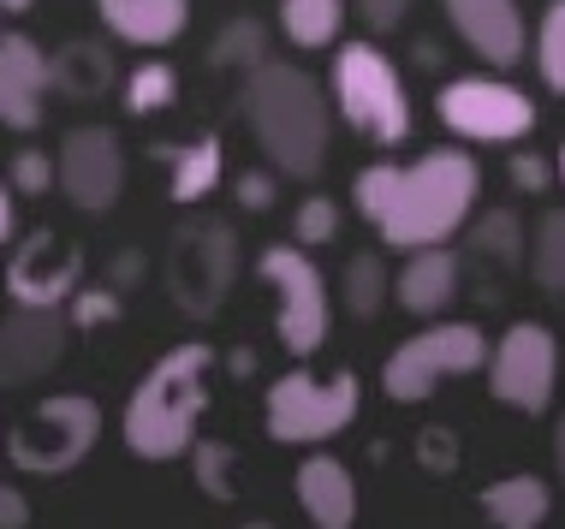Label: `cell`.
Instances as JSON below:
<instances>
[{
  "label": "cell",
  "instance_id": "1",
  "mask_svg": "<svg viewBox=\"0 0 565 529\" xmlns=\"http://www.w3.org/2000/svg\"><path fill=\"white\" fill-rule=\"evenodd\" d=\"M477 191H482V173L465 149H435L411 168L375 161V168L351 179L358 215L375 226L387 250H423L458 238L470 208H477Z\"/></svg>",
  "mask_w": 565,
  "mask_h": 529
},
{
  "label": "cell",
  "instance_id": "2",
  "mask_svg": "<svg viewBox=\"0 0 565 529\" xmlns=\"http://www.w3.org/2000/svg\"><path fill=\"white\" fill-rule=\"evenodd\" d=\"M238 114L250 126L256 149L268 155L274 173L286 179H316L328 168V138H333V114L328 96L310 72L286 66V60H263L244 72V96Z\"/></svg>",
  "mask_w": 565,
  "mask_h": 529
},
{
  "label": "cell",
  "instance_id": "3",
  "mask_svg": "<svg viewBox=\"0 0 565 529\" xmlns=\"http://www.w3.org/2000/svg\"><path fill=\"white\" fill-rule=\"evenodd\" d=\"M209 381H215V345L209 339H185L149 363L126 399V422H119L131 458H185V446L196 441V417L209 411Z\"/></svg>",
  "mask_w": 565,
  "mask_h": 529
},
{
  "label": "cell",
  "instance_id": "4",
  "mask_svg": "<svg viewBox=\"0 0 565 529\" xmlns=\"http://www.w3.org/2000/svg\"><path fill=\"white\" fill-rule=\"evenodd\" d=\"M333 101L340 119L375 149H399L411 138V96L405 78L375 42H345L333 54Z\"/></svg>",
  "mask_w": 565,
  "mask_h": 529
},
{
  "label": "cell",
  "instance_id": "5",
  "mask_svg": "<svg viewBox=\"0 0 565 529\" xmlns=\"http://www.w3.org/2000/svg\"><path fill=\"white\" fill-rule=\"evenodd\" d=\"M161 280H167V298H173L191 322H209V315L226 304L233 280H238V238H233V226L215 220V215L179 220L173 233H167Z\"/></svg>",
  "mask_w": 565,
  "mask_h": 529
},
{
  "label": "cell",
  "instance_id": "6",
  "mask_svg": "<svg viewBox=\"0 0 565 529\" xmlns=\"http://www.w3.org/2000/svg\"><path fill=\"white\" fill-rule=\"evenodd\" d=\"M358 404H363V387L351 369H340V375H303L298 369V375H280L268 387L263 422L280 446H322L358 422Z\"/></svg>",
  "mask_w": 565,
  "mask_h": 529
},
{
  "label": "cell",
  "instance_id": "7",
  "mask_svg": "<svg viewBox=\"0 0 565 529\" xmlns=\"http://www.w3.org/2000/svg\"><path fill=\"white\" fill-rule=\"evenodd\" d=\"M96 441H102V404L89 392H54L0 446L12 452V464L24 476H66L96 452Z\"/></svg>",
  "mask_w": 565,
  "mask_h": 529
},
{
  "label": "cell",
  "instance_id": "8",
  "mask_svg": "<svg viewBox=\"0 0 565 529\" xmlns=\"http://www.w3.org/2000/svg\"><path fill=\"white\" fill-rule=\"evenodd\" d=\"M256 274L268 280L274 292V334L292 357H316L328 345V322H333V304H328V280L322 268L310 262L303 245H268L256 256Z\"/></svg>",
  "mask_w": 565,
  "mask_h": 529
},
{
  "label": "cell",
  "instance_id": "9",
  "mask_svg": "<svg viewBox=\"0 0 565 529\" xmlns=\"http://www.w3.org/2000/svg\"><path fill=\"white\" fill-rule=\"evenodd\" d=\"M482 357H488V339L470 322H435L429 334H411L399 352L381 363V392L393 404H423V399H435V387L447 375L482 369Z\"/></svg>",
  "mask_w": 565,
  "mask_h": 529
},
{
  "label": "cell",
  "instance_id": "10",
  "mask_svg": "<svg viewBox=\"0 0 565 529\" xmlns=\"http://www.w3.org/2000/svg\"><path fill=\"white\" fill-rule=\"evenodd\" d=\"M440 126L452 131V138L465 143H518L536 131V101L524 96L518 84L507 78H482V72H470V78H452L440 89Z\"/></svg>",
  "mask_w": 565,
  "mask_h": 529
},
{
  "label": "cell",
  "instance_id": "11",
  "mask_svg": "<svg viewBox=\"0 0 565 529\" xmlns=\"http://www.w3.org/2000/svg\"><path fill=\"white\" fill-rule=\"evenodd\" d=\"M482 363H488V392H494L507 411L542 417L547 404H554V387H559V345H554V334H547L542 322H512Z\"/></svg>",
  "mask_w": 565,
  "mask_h": 529
},
{
  "label": "cell",
  "instance_id": "12",
  "mask_svg": "<svg viewBox=\"0 0 565 529\" xmlns=\"http://www.w3.org/2000/svg\"><path fill=\"white\" fill-rule=\"evenodd\" d=\"M54 185L72 208L108 215L119 203V191H126V149H119V131H108V126L66 131V143H60V155H54Z\"/></svg>",
  "mask_w": 565,
  "mask_h": 529
},
{
  "label": "cell",
  "instance_id": "13",
  "mask_svg": "<svg viewBox=\"0 0 565 529\" xmlns=\"http://www.w3.org/2000/svg\"><path fill=\"white\" fill-rule=\"evenodd\" d=\"M72 345V322L66 304H19L0 322V381L7 387H30L42 375L60 369Z\"/></svg>",
  "mask_w": 565,
  "mask_h": 529
},
{
  "label": "cell",
  "instance_id": "14",
  "mask_svg": "<svg viewBox=\"0 0 565 529\" xmlns=\"http://www.w3.org/2000/svg\"><path fill=\"white\" fill-rule=\"evenodd\" d=\"M78 280H84V250L66 245L60 233H30L7 262L12 304H66Z\"/></svg>",
  "mask_w": 565,
  "mask_h": 529
},
{
  "label": "cell",
  "instance_id": "15",
  "mask_svg": "<svg viewBox=\"0 0 565 529\" xmlns=\"http://www.w3.org/2000/svg\"><path fill=\"white\" fill-rule=\"evenodd\" d=\"M440 7H447V24L458 30V42L470 54H482L494 72H512L530 54V30L518 0H440Z\"/></svg>",
  "mask_w": 565,
  "mask_h": 529
},
{
  "label": "cell",
  "instance_id": "16",
  "mask_svg": "<svg viewBox=\"0 0 565 529\" xmlns=\"http://www.w3.org/2000/svg\"><path fill=\"white\" fill-rule=\"evenodd\" d=\"M49 114V54L12 30L0 36V126L7 131H36Z\"/></svg>",
  "mask_w": 565,
  "mask_h": 529
},
{
  "label": "cell",
  "instance_id": "17",
  "mask_svg": "<svg viewBox=\"0 0 565 529\" xmlns=\"http://www.w3.org/2000/svg\"><path fill=\"white\" fill-rule=\"evenodd\" d=\"M298 506L316 529H351L358 523V476L333 452H310L298 464Z\"/></svg>",
  "mask_w": 565,
  "mask_h": 529
},
{
  "label": "cell",
  "instance_id": "18",
  "mask_svg": "<svg viewBox=\"0 0 565 529\" xmlns=\"http://www.w3.org/2000/svg\"><path fill=\"white\" fill-rule=\"evenodd\" d=\"M411 262L399 268V280H393V298H399V310L411 315H440L458 298V280H465V262H458L452 245H423V250H405Z\"/></svg>",
  "mask_w": 565,
  "mask_h": 529
},
{
  "label": "cell",
  "instance_id": "19",
  "mask_svg": "<svg viewBox=\"0 0 565 529\" xmlns=\"http://www.w3.org/2000/svg\"><path fill=\"white\" fill-rule=\"evenodd\" d=\"M114 84H119V60H114V48H102V42L78 36L60 54H49V89L60 101H102Z\"/></svg>",
  "mask_w": 565,
  "mask_h": 529
},
{
  "label": "cell",
  "instance_id": "20",
  "mask_svg": "<svg viewBox=\"0 0 565 529\" xmlns=\"http://www.w3.org/2000/svg\"><path fill=\"white\" fill-rule=\"evenodd\" d=\"M96 12L119 42H137V48H161L191 24V0H96Z\"/></svg>",
  "mask_w": 565,
  "mask_h": 529
},
{
  "label": "cell",
  "instance_id": "21",
  "mask_svg": "<svg viewBox=\"0 0 565 529\" xmlns=\"http://www.w3.org/2000/svg\"><path fill=\"white\" fill-rule=\"evenodd\" d=\"M482 511H488V523H500V529H536V523H547V511H554V488L530 471L500 476L482 488Z\"/></svg>",
  "mask_w": 565,
  "mask_h": 529
},
{
  "label": "cell",
  "instance_id": "22",
  "mask_svg": "<svg viewBox=\"0 0 565 529\" xmlns=\"http://www.w3.org/2000/svg\"><path fill=\"white\" fill-rule=\"evenodd\" d=\"M161 161L173 168V203H203L209 191L221 185V173H226V155H221V138L209 131V138H196V143H173V149H161Z\"/></svg>",
  "mask_w": 565,
  "mask_h": 529
},
{
  "label": "cell",
  "instance_id": "23",
  "mask_svg": "<svg viewBox=\"0 0 565 529\" xmlns=\"http://www.w3.org/2000/svg\"><path fill=\"white\" fill-rule=\"evenodd\" d=\"M470 226V256L488 268H524V250H530V233L518 226L512 208H482L477 220H465Z\"/></svg>",
  "mask_w": 565,
  "mask_h": 529
},
{
  "label": "cell",
  "instance_id": "24",
  "mask_svg": "<svg viewBox=\"0 0 565 529\" xmlns=\"http://www.w3.org/2000/svg\"><path fill=\"white\" fill-rule=\"evenodd\" d=\"M280 30L292 48H333L345 30V0H280Z\"/></svg>",
  "mask_w": 565,
  "mask_h": 529
},
{
  "label": "cell",
  "instance_id": "25",
  "mask_svg": "<svg viewBox=\"0 0 565 529\" xmlns=\"http://www.w3.org/2000/svg\"><path fill=\"white\" fill-rule=\"evenodd\" d=\"M340 304L358 315V322H375L381 310H387V262H381L375 250H358L345 262L340 274Z\"/></svg>",
  "mask_w": 565,
  "mask_h": 529
},
{
  "label": "cell",
  "instance_id": "26",
  "mask_svg": "<svg viewBox=\"0 0 565 529\" xmlns=\"http://www.w3.org/2000/svg\"><path fill=\"white\" fill-rule=\"evenodd\" d=\"M524 262L547 298H565V208H547L536 220V238H530Z\"/></svg>",
  "mask_w": 565,
  "mask_h": 529
},
{
  "label": "cell",
  "instance_id": "27",
  "mask_svg": "<svg viewBox=\"0 0 565 529\" xmlns=\"http://www.w3.org/2000/svg\"><path fill=\"white\" fill-rule=\"evenodd\" d=\"M126 114L131 119H149V114H167L179 101V72L167 60H143L137 72H126Z\"/></svg>",
  "mask_w": 565,
  "mask_h": 529
},
{
  "label": "cell",
  "instance_id": "28",
  "mask_svg": "<svg viewBox=\"0 0 565 529\" xmlns=\"http://www.w3.org/2000/svg\"><path fill=\"white\" fill-rule=\"evenodd\" d=\"M263 60H268V30L256 19H233L215 36V48H209V66H221V72H250Z\"/></svg>",
  "mask_w": 565,
  "mask_h": 529
},
{
  "label": "cell",
  "instance_id": "29",
  "mask_svg": "<svg viewBox=\"0 0 565 529\" xmlns=\"http://www.w3.org/2000/svg\"><path fill=\"white\" fill-rule=\"evenodd\" d=\"M185 452H191L196 488H203L215 506H233L238 500V488H233V458H238V452L226 446V441H191Z\"/></svg>",
  "mask_w": 565,
  "mask_h": 529
},
{
  "label": "cell",
  "instance_id": "30",
  "mask_svg": "<svg viewBox=\"0 0 565 529\" xmlns=\"http://www.w3.org/2000/svg\"><path fill=\"white\" fill-rule=\"evenodd\" d=\"M119 310H126V298L114 292V285H72V298H66V322H72V334H89V327H108L119 322Z\"/></svg>",
  "mask_w": 565,
  "mask_h": 529
},
{
  "label": "cell",
  "instance_id": "31",
  "mask_svg": "<svg viewBox=\"0 0 565 529\" xmlns=\"http://www.w3.org/2000/svg\"><path fill=\"white\" fill-rule=\"evenodd\" d=\"M536 72H542V84L554 89V96H565V0H554V7L542 12V30H536Z\"/></svg>",
  "mask_w": 565,
  "mask_h": 529
},
{
  "label": "cell",
  "instance_id": "32",
  "mask_svg": "<svg viewBox=\"0 0 565 529\" xmlns=\"http://www.w3.org/2000/svg\"><path fill=\"white\" fill-rule=\"evenodd\" d=\"M340 238V203L333 196H303L298 203V215H292V245H303V250H322V245H333Z\"/></svg>",
  "mask_w": 565,
  "mask_h": 529
},
{
  "label": "cell",
  "instance_id": "33",
  "mask_svg": "<svg viewBox=\"0 0 565 529\" xmlns=\"http://www.w3.org/2000/svg\"><path fill=\"white\" fill-rule=\"evenodd\" d=\"M12 191L19 196H49L54 191V155L49 149H19V155H12Z\"/></svg>",
  "mask_w": 565,
  "mask_h": 529
},
{
  "label": "cell",
  "instance_id": "34",
  "mask_svg": "<svg viewBox=\"0 0 565 529\" xmlns=\"http://www.w3.org/2000/svg\"><path fill=\"white\" fill-rule=\"evenodd\" d=\"M507 179H512V191H524V196H542V191H554V161L530 155V149H512V161H507Z\"/></svg>",
  "mask_w": 565,
  "mask_h": 529
},
{
  "label": "cell",
  "instance_id": "35",
  "mask_svg": "<svg viewBox=\"0 0 565 529\" xmlns=\"http://www.w3.org/2000/svg\"><path fill=\"white\" fill-rule=\"evenodd\" d=\"M417 458L429 464V471H452V464H458L452 429H423V434H417Z\"/></svg>",
  "mask_w": 565,
  "mask_h": 529
},
{
  "label": "cell",
  "instance_id": "36",
  "mask_svg": "<svg viewBox=\"0 0 565 529\" xmlns=\"http://www.w3.org/2000/svg\"><path fill=\"white\" fill-rule=\"evenodd\" d=\"M405 12H411V0H358V19L370 24L375 36H381V30H399Z\"/></svg>",
  "mask_w": 565,
  "mask_h": 529
},
{
  "label": "cell",
  "instance_id": "37",
  "mask_svg": "<svg viewBox=\"0 0 565 529\" xmlns=\"http://www.w3.org/2000/svg\"><path fill=\"white\" fill-rule=\"evenodd\" d=\"M238 208H250V215H263V208H274V173H238Z\"/></svg>",
  "mask_w": 565,
  "mask_h": 529
},
{
  "label": "cell",
  "instance_id": "38",
  "mask_svg": "<svg viewBox=\"0 0 565 529\" xmlns=\"http://www.w3.org/2000/svg\"><path fill=\"white\" fill-rule=\"evenodd\" d=\"M30 523V500L12 482H0V529H24Z\"/></svg>",
  "mask_w": 565,
  "mask_h": 529
},
{
  "label": "cell",
  "instance_id": "39",
  "mask_svg": "<svg viewBox=\"0 0 565 529\" xmlns=\"http://www.w3.org/2000/svg\"><path fill=\"white\" fill-rule=\"evenodd\" d=\"M137 274H143V250H126V256H119V262H114L108 285H114V292H126V285H131Z\"/></svg>",
  "mask_w": 565,
  "mask_h": 529
},
{
  "label": "cell",
  "instance_id": "40",
  "mask_svg": "<svg viewBox=\"0 0 565 529\" xmlns=\"http://www.w3.org/2000/svg\"><path fill=\"white\" fill-rule=\"evenodd\" d=\"M19 233V208H12V191H7V179H0V245Z\"/></svg>",
  "mask_w": 565,
  "mask_h": 529
},
{
  "label": "cell",
  "instance_id": "41",
  "mask_svg": "<svg viewBox=\"0 0 565 529\" xmlns=\"http://www.w3.org/2000/svg\"><path fill=\"white\" fill-rule=\"evenodd\" d=\"M554 471H559V488H565V417H559V429H554Z\"/></svg>",
  "mask_w": 565,
  "mask_h": 529
},
{
  "label": "cell",
  "instance_id": "42",
  "mask_svg": "<svg viewBox=\"0 0 565 529\" xmlns=\"http://www.w3.org/2000/svg\"><path fill=\"white\" fill-rule=\"evenodd\" d=\"M36 0H0V12H30Z\"/></svg>",
  "mask_w": 565,
  "mask_h": 529
},
{
  "label": "cell",
  "instance_id": "43",
  "mask_svg": "<svg viewBox=\"0 0 565 529\" xmlns=\"http://www.w3.org/2000/svg\"><path fill=\"white\" fill-rule=\"evenodd\" d=\"M554 179L565 185V143H559V155H554Z\"/></svg>",
  "mask_w": 565,
  "mask_h": 529
},
{
  "label": "cell",
  "instance_id": "44",
  "mask_svg": "<svg viewBox=\"0 0 565 529\" xmlns=\"http://www.w3.org/2000/svg\"><path fill=\"white\" fill-rule=\"evenodd\" d=\"M0 441H7V434H0Z\"/></svg>",
  "mask_w": 565,
  "mask_h": 529
}]
</instances>
